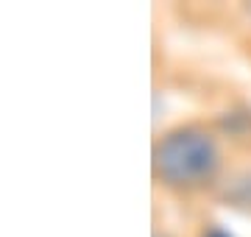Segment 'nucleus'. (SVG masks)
<instances>
[{
	"mask_svg": "<svg viewBox=\"0 0 251 237\" xmlns=\"http://www.w3.org/2000/svg\"><path fill=\"white\" fill-rule=\"evenodd\" d=\"M153 176L171 187H198L209 182L221 167L215 137L198 126L173 128L153 145Z\"/></svg>",
	"mask_w": 251,
	"mask_h": 237,
	"instance_id": "obj_1",
	"label": "nucleus"
},
{
	"mask_svg": "<svg viewBox=\"0 0 251 237\" xmlns=\"http://www.w3.org/2000/svg\"><path fill=\"white\" fill-rule=\"evenodd\" d=\"M224 198L229 204H234V207H251V170L234 176L232 182L226 184Z\"/></svg>",
	"mask_w": 251,
	"mask_h": 237,
	"instance_id": "obj_2",
	"label": "nucleus"
},
{
	"mask_svg": "<svg viewBox=\"0 0 251 237\" xmlns=\"http://www.w3.org/2000/svg\"><path fill=\"white\" fill-rule=\"evenodd\" d=\"M201 237H234V235H232L226 226H218V223H212V226L204 229V235H201Z\"/></svg>",
	"mask_w": 251,
	"mask_h": 237,
	"instance_id": "obj_3",
	"label": "nucleus"
},
{
	"mask_svg": "<svg viewBox=\"0 0 251 237\" xmlns=\"http://www.w3.org/2000/svg\"><path fill=\"white\" fill-rule=\"evenodd\" d=\"M153 237H171V235H162V232H156V235H153Z\"/></svg>",
	"mask_w": 251,
	"mask_h": 237,
	"instance_id": "obj_4",
	"label": "nucleus"
}]
</instances>
